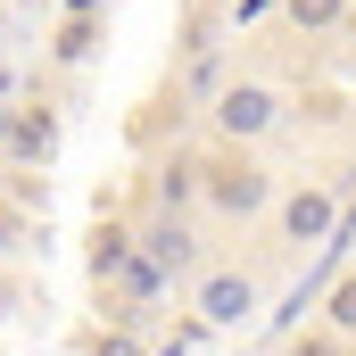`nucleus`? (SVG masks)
<instances>
[{"label":"nucleus","mask_w":356,"mask_h":356,"mask_svg":"<svg viewBox=\"0 0 356 356\" xmlns=\"http://www.w3.org/2000/svg\"><path fill=\"white\" fill-rule=\"evenodd\" d=\"M199 199H207L224 224H249V216L273 207V175L249 158V149H232V158H199Z\"/></svg>","instance_id":"obj_1"},{"label":"nucleus","mask_w":356,"mask_h":356,"mask_svg":"<svg viewBox=\"0 0 356 356\" xmlns=\"http://www.w3.org/2000/svg\"><path fill=\"white\" fill-rule=\"evenodd\" d=\"M273 124H282V91H273V83H224V91H216V133H224L232 149L266 141Z\"/></svg>","instance_id":"obj_2"},{"label":"nucleus","mask_w":356,"mask_h":356,"mask_svg":"<svg viewBox=\"0 0 356 356\" xmlns=\"http://www.w3.org/2000/svg\"><path fill=\"white\" fill-rule=\"evenodd\" d=\"M191 307H199V323L232 332V323L257 315V282H249L241 266H216V273H199V298H191Z\"/></svg>","instance_id":"obj_3"},{"label":"nucleus","mask_w":356,"mask_h":356,"mask_svg":"<svg viewBox=\"0 0 356 356\" xmlns=\"http://www.w3.org/2000/svg\"><path fill=\"white\" fill-rule=\"evenodd\" d=\"M273 224H282V241H290V249H315V241H332V224H340V199L307 182V191L273 199Z\"/></svg>","instance_id":"obj_4"},{"label":"nucleus","mask_w":356,"mask_h":356,"mask_svg":"<svg viewBox=\"0 0 356 356\" xmlns=\"http://www.w3.org/2000/svg\"><path fill=\"white\" fill-rule=\"evenodd\" d=\"M133 249H141L158 273H191V266H199V232H191L182 216H149V224L133 232Z\"/></svg>","instance_id":"obj_5"},{"label":"nucleus","mask_w":356,"mask_h":356,"mask_svg":"<svg viewBox=\"0 0 356 356\" xmlns=\"http://www.w3.org/2000/svg\"><path fill=\"white\" fill-rule=\"evenodd\" d=\"M0 149L25 158V166H42V158L58 149V116H50V108H8V116H0Z\"/></svg>","instance_id":"obj_6"},{"label":"nucleus","mask_w":356,"mask_h":356,"mask_svg":"<svg viewBox=\"0 0 356 356\" xmlns=\"http://www.w3.org/2000/svg\"><path fill=\"white\" fill-rule=\"evenodd\" d=\"M199 199V158H166L158 166V216H182Z\"/></svg>","instance_id":"obj_7"},{"label":"nucleus","mask_w":356,"mask_h":356,"mask_svg":"<svg viewBox=\"0 0 356 356\" xmlns=\"http://www.w3.org/2000/svg\"><path fill=\"white\" fill-rule=\"evenodd\" d=\"M323 332H332V340H356V273H340V282L323 290Z\"/></svg>","instance_id":"obj_8"},{"label":"nucleus","mask_w":356,"mask_h":356,"mask_svg":"<svg viewBox=\"0 0 356 356\" xmlns=\"http://www.w3.org/2000/svg\"><path fill=\"white\" fill-rule=\"evenodd\" d=\"M282 8H290V25H298V33H332V25L348 17V0H282Z\"/></svg>","instance_id":"obj_9"},{"label":"nucleus","mask_w":356,"mask_h":356,"mask_svg":"<svg viewBox=\"0 0 356 356\" xmlns=\"http://www.w3.org/2000/svg\"><path fill=\"white\" fill-rule=\"evenodd\" d=\"M124 257H133V232H124V224H99V241H91V273L108 282V273L124 266Z\"/></svg>","instance_id":"obj_10"},{"label":"nucleus","mask_w":356,"mask_h":356,"mask_svg":"<svg viewBox=\"0 0 356 356\" xmlns=\"http://www.w3.org/2000/svg\"><path fill=\"white\" fill-rule=\"evenodd\" d=\"M116 273H124V290H133V298H158V290H166V273L149 266L141 249H133V257H124V266H116Z\"/></svg>","instance_id":"obj_11"},{"label":"nucleus","mask_w":356,"mask_h":356,"mask_svg":"<svg viewBox=\"0 0 356 356\" xmlns=\"http://www.w3.org/2000/svg\"><path fill=\"white\" fill-rule=\"evenodd\" d=\"M50 50H58V58H67V67H75V58H91V17H75V25H67V33H58V42H50Z\"/></svg>","instance_id":"obj_12"},{"label":"nucleus","mask_w":356,"mask_h":356,"mask_svg":"<svg viewBox=\"0 0 356 356\" xmlns=\"http://www.w3.org/2000/svg\"><path fill=\"white\" fill-rule=\"evenodd\" d=\"M290 356H340V340H332V332H315V340H298Z\"/></svg>","instance_id":"obj_13"},{"label":"nucleus","mask_w":356,"mask_h":356,"mask_svg":"<svg viewBox=\"0 0 356 356\" xmlns=\"http://www.w3.org/2000/svg\"><path fill=\"white\" fill-rule=\"evenodd\" d=\"M99 356H141V348H133V340H99Z\"/></svg>","instance_id":"obj_14"}]
</instances>
